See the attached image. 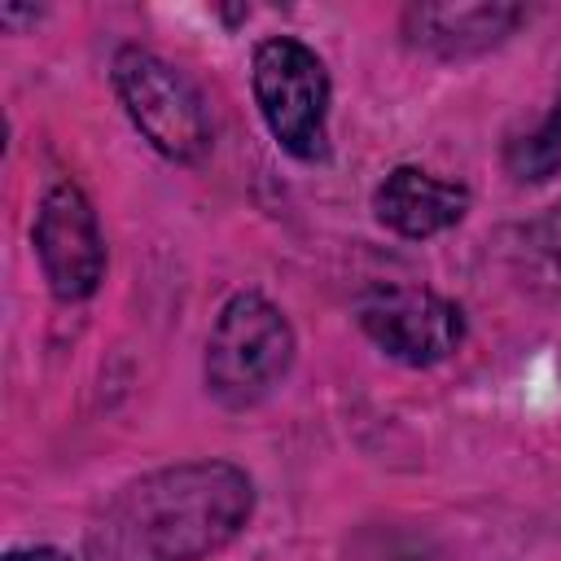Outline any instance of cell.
<instances>
[{"mask_svg": "<svg viewBox=\"0 0 561 561\" xmlns=\"http://www.w3.org/2000/svg\"><path fill=\"white\" fill-rule=\"evenodd\" d=\"M373 210L399 237H434V232L460 224V215L469 210V193L451 180L421 171V167H394L381 180Z\"/></svg>", "mask_w": 561, "mask_h": 561, "instance_id": "7", "label": "cell"}, {"mask_svg": "<svg viewBox=\"0 0 561 561\" xmlns=\"http://www.w3.org/2000/svg\"><path fill=\"white\" fill-rule=\"evenodd\" d=\"M254 508L245 469L193 460L127 482L92 526L101 561H202L219 552Z\"/></svg>", "mask_w": 561, "mask_h": 561, "instance_id": "1", "label": "cell"}, {"mask_svg": "<svg viewBox=\"0 0 561 561\" xmlns=\"http://www.w3.org/2000/svg\"><path fill=\"white\" fill-rule=\"evenodd\" d=\"M359 329L403 364H438L465 337V316L451 298L416 285H381L359 298Z\"/></svg>", "mask_w": 561, "mask_h": 561, "instance_id": "5", "label": "cell"}, {"mask_svg": "<svg viewBox=\"0 0 561 561\" xmlns=\"http://www.w3.org/2000/svg\"><path fill=\"white\" fill-rule=\"evenodd\" d=\"M526 250H530V263L535 272L561 289V206H552L548 215H539L530 228H526Z\"/></svg>", "mask_w": 561, "mask_h": 561, "instance_id": "10", "label": "cell"}, {"mask_svg": "<svg viewBox=\"0 0 561 561\" xmlns=\"http://www.w3.org/2000/svg\"><path fill=\"white\" fill-rule=\"evenodd\" d=\"M294 364V329L263 294H237L206 342V390L224 408L263 403Z\"/></svg>", "mask_w": 561, "mask_h": 561, "instance_id": "2", "label": "cell"}, {"mask_svg": "<svg viewBox=\"0 0 561 561\" xmlns=\"http://www.w3.org/2000/svg\"><path fill=\"white\" fill-rule=\"evenodd\" d=\"M114 88L127 105L140 136L175 158V162H202L210 149V118L197 96V88L158 53L149 48H118L114 57Z\"/></svg>", "mask_w": 561, "mask_h": 561, "instance_id": "4", "label": "cell"}, {"mask_svg": "<svg viewBox=\"0 0 561 561\" xmlns=\"http://www.w3.org/2000/svg\"><path fill=\"white\" fill-rule=\"evenodd\" d=\"M254 96L276 145L302 162L329 153V75L324 61L289 39H263L254 48Z\"/></svg>", "mask_w": 561, "mask_h": 561, "instance_id": "3", "label": "cell"}, {"mask_svg": "<svg viewBox=\"0 0 561 561\" xmlns=\"http://www.w3.org/2000/svg\"><path fill=\"white\" fill-rule=\"evenodd\" d=\"M4 561H79V557L61 552V548H18V552H9Z\"/></svg>", "mask_w": 561, "mask_h": 561, "instance_id": "11", "label": "cell"}, {"mask_svg": "<svg viewBox=\"0 0 561 561\" xmlns=\"http://www.w3.org/2000/svg\"><path fill=\"white\" fill-rule=\"evenodd\" d=\"M35 254L61 302L88 298L105 276V241L92 202L75 184H53L35 210Z\"/></svg>", "mask_w": 561, "mask_h": 561, "instance_id": "6", "label": "cell"}, {"mask_svg": "<svg viewBox=\"0 0 561 561\" xmlns=\"http://www.w3.org/2000/svg\"><path fill=\"white\" fill-rule=\"evenodd\" d=\"M504 167L522 184H543V180H552L561 171V105L548 118H539L530 131L508 140Z\"/></svg>", "mask_w": 561, "mask_h": 561, "instance_id": "9", "label": "cell"}, {"mask_svg": "<svg viewBox=\"0 0 561 561\" xmlns=\"http://www.w3.org/2000/svg\"><path fill=\"white\" fill-rule=\"evenodd\" d=\"M526 13L517 4H412L403 31L412 44L434 48L443 57L482 53L500 44Z\"/></svg>", "mask_w": 561, "mask_h": 561, "instance_id": "8", "label": "cell"}]
</instances>
